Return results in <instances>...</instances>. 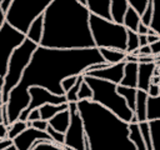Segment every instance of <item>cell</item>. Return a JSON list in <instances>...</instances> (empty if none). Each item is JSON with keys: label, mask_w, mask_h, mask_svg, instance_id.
<instances>
[{"label": "cell", "mask_w": 160, "mask_h": 150, "mask_svg": "<svg viewBox=\"0 0 160 150\" xmlns=\"http://www.w3.org/2000/svg\"><path fill=\"white\" fill-rule=\"evenodd\" d=\"M105 62L99 49H49L38 46L20 82L10 91L6 102L9 124L16 121L30 102L29 89L39 86L55 95H65L61 81L84 74L91 65Z\"/></svg>", "instance_id": "1"}, {"label": "cell", "mask_w": 160, "mask_h": 150, "mask_svg": "<svg viewBox=\"0 0 160 150\" xmlns=\"http://www.w3.org/2000/svg\"><path fill=\"white\" fill-rule=\"evenodd\" d=\"M89 18V9L78 0H54L44 12L40 46L62 50L95 48Z\"/></svg>", "instance_id": "2"}, {"label": "cell", "mask_w": 160, "mask_h": 150, "mask_svg": "<svg viewBox=\"0 0 160 150\" xmlns=\"http://www.w3.org/2000/svg\"><path fill=\"white\" fill-rule=\"evenodd\" d=\"M76 105L90 150H136L128 122L91 100L78 101Z\"/></svg>", "instance_id": "3"}, {"label": "cell", "mask_w": 160, "mask_h": 150, "mask_svg": "<svg viewBox=\"0 0 160 150\" xmlns=\"http://www.w3.org/2000/svg\"><path fill=\"white\" fill-rule=\"evenodd\" d=\"M84 81L90 86L92 91L91 101L108 109L122 121L128 124L131 122L134 118V112L129 109L124 98L118 94L116 84L106 81V80L96 79L92 76H88V75H84Z\"/></svg>", "instance_id": "4"}, {"label": "cell", "mask_w": 160, "mask_h": 150, "mask_svg": "<svg viewBox=\"0 0 160 150\" xmlns=\"http://www.w3.org/2000/svg\"><path fill=\"white\" fill-rule=\"evenodd\" d=\"M89 24L96 49H115L126 51L128 30L122 24H116L94 14H90Z\"/></svg>", "instance_id": "5"}, {"label": "cell", "mask_w": 160, "mask_h": 150, "mask_svg": "<svg viewBox=\"0 0 160 150\" xmlns=\"http://www.w3.org/2000/svg\"><path fill=\"white\" fill-rule=\"evenodd\" d=\"M38 46L39 45H36L31 40L25 39L24 42L14 50V52L9 60L6 75L4 76V88L1 91V102L2 104L8 102L10 91L20 82L21 76H22L26 66L29 65L31 56Z\"/></svg>", "instance_id": "6"}, {"label": "cell", "mask_w": 160, "mask_h": 150, "mask_svg": "<svg viewBox=\"0 0 160 150\" xmlns=\"http://www.w3.org/2000/svg\"><path fill=\"white\" fill-rule=\"evenodd\" d=\"M52 1L54 0H14L6 12V22L26 35L31 22L40 15H44Z\"/></svg>", "instance_id": "7"}, {"label": "cell", "mask_w": 160, "mask_h": 150, "mask_svg": "<svg viewBox=\"0 0 160 150\" xmlns=\"http://www.w3.org/2000/svg\"><path fill=\"white\" fill-rule=\"evenodd\" d=\"M25 39V34L20 32L5 21L0 29V78L6 75L10 56L12 55L14 50L24 42Z\"/></svg>", "instance_id": "8"}, {"label": "cell", "mask_w": 160, "mask_h": 150, "mask_svg": "<svg viewBox=\"0 0 160 150\" xmlns=\"http://www.w3.org/2000/svg\"><path fill=\"white\" fill-rule=\"evenodd\" d=\"M69 104V112H70V125L65 132V142L64 146L75 149V150H84L85 142V130L81 116L78 110L76 102H68Z\"/></svg>", "instance_id": "9"}, {"label": "cell", "mask_w": 160, "mask_h": 150, "mask_svg": "<svg viewBox=\"0 0 160 150\" xmlns=\"http://www.w3.org/2000/svg\"><path fill=\"white\" fill-rule=\"evenodd\" d=\"M29 94H30V102H29L28 108L20 114L18 120L28 121V115L30 114V111H32L34 109H39L40 106H42L45 104L60 105V104L68 102L65 95H55V94H51L50 91H48L46 89L39 88V86L30 88Z\"/></svg>", "instance_id": "10"}, {"label": "cell", "mask_w": 160, "mask_h": 150, "mask_svg": "<svg viewBox=\"0 0 160 150\" xmlns=\"http://www.w3.org/2000/svg\"><path fill=\"white\" fill-rule=\"evenodd\" d=\"M40 140L52 142L51 138L49 136V134L46 131H40V130L30 126V128L25 129L20 135H18L12 140V144L15 145V148L18 150H31L34 144L36 141H40Z\"/></svg>", "instance_id": "11"}, {"label": "cell", "mask_w": 160, "mask_h": 150, "mask_svg": "<svg viewBox=\"0 0 160 150\" xmlns=\"http://www.w3.org/2000/svg\"><path fill=\"white\" fill-rule=\"evenodd\" d=\"M124 68H125V61L119 62V64H114V65H108L104 69L100 70H92V71H86L82 75H88V76H92L96 79H101V80H106L110 82H114L116 85H119L122 80L124 76Z\"/></svg>", "instance_id": "12"}, {"label": "cell", "mask_w": 160, "mask_h": 150, "mask_svg": "<svg viewBox=\"0 0 160 150\" xmlns=\"http://www.w3.org/2000/svg\"><path fill=\"white\" fill-rule=\"evenodd\" d=\"M156 64L155 62H140L138 68V90L148 91L151 78L154 76Z\"/></svg>", "instance_id": "13"}, {"label": "cell", "mask_w": 160, "mask_h": 150, "mask_svg": "<svg viewBox=\"0 0 160 150\" xmlns=\"http://www.w3.org/2000/svg\"><path fill=\"white\" fill-rule=\"evenodd\" d=\"M86 8L89 9L90 14L98 15L106 20H111L110 0H86Z\"/></svg>", "instance_id": "14"}, {"label": "cell", "mask_w": 160, "mask_h": 150, "mask_svg": "<svg viewBox=\"0 0 160 150\" xmlns=\"http://www.w3.org/2000/svg\"><path fill=\"white\" fill-rule=\"evenodd\" d=\"M138 68H139L138 62L125 61L124 76H122V80L119 85L138 89Z\"/></svg>", "instance_id": "15"}, {"label": "cell", "mask_w": 160, "mask_h": 150, "mask_svg": "<svg viewBox=\"0 0 160 150\" xmlns=\"http://www.w3.org/2000/svg\"><path fill=\"white\" fill-rule=\"evenodd\" d=\"M128 0H110V15L111 21L116 24H122L126 10L129 9Z\"/></svg>", "instance_id": "16"}, {"label": "cell", "mask_w": 160, "mask_h": 150, "mask_svg": "<svg viewBox=\"0 0 160 150\" xmlns=\"http://www.w3.org/2000/svg\"><path fill=\"white\" fill-rule=\"evenodd\" d=\"M49 126H51L55 131H59L61 134H65L69 125H70V112L69 108L59 114H56L54 118H51L49 121Z\"/></svg>", "instance_id": "17"}, {"label": "cell", "mask_w": 160, "mask_h": 150, "mask_svg": "<svg viewBox=\"0 0 160 150\" xmlns=\"http://www.w3.org/2000/svg\"><path fill=\"white\" fill-rule=\"evenodd\" d=\"M42 32H44V15H40L31 22L26 32V39L31 40L36 45H40V41L42 39Z\"/></svg>", "instance_id": "18"}, {"label": "cell", "mask_w": 160, "mask_h": 150, "mask_svg": "<svg viewBox=\"0 0 160 150\" xmlns=\"http://www.w3.org/2000/svg\"><path fill=\"white\" fill-rule=\"evenodd\" d=\"M148 92L142 90H138L136 92V104H135V111L134 115L138 120V122L146 121V101H148Z\"/></svg>", "instance_id": "19"}, {"label": "cell", "mask_w": 160, "mask_h": 150, "mask_svg": "<svg viewBox=\"0 0 160 150\" xmlns=\"http://www.w3.org/2000/svg\"><path fill=\"white\" fill-rule=\"evenodd\" d=\"M99 51H100V55L102 56L104 61L109 65L122 62L126 59L125 51H120V50H115V49H99Z\"/></svg>", "instance_id": "20"}, {"label": "cell", "mask_w": 160, "mask_h": 150, "mask_svg": "<svg viewBox=\"0 0 160 150\" xmlns=\"http://www.w3.org/2000/svg\"><path fill=\"white\" fill-rule=\"evenodd\" d=\"M69 108V104L65 102V104H60V105H52V104H45L39 108V111H40V119L41 120H45V121H49L51 118H54L56 114L66 110Z\"/></svg>", "instance_id": "21"}, {"label": "cell", "mask_w": 160, "mask_h": 150, "mask_svg": "<svg viewBox=\"0 0 160 150\" xmlns=\"http://www.w3.org/2000/svg\"><path fill=\"white\" fill-rule=\"evenodd\" d=\"M116 91H118V94L120 96L124 98L126 105L134 112L135 111V104H136V92H138V89L128 88V86H122V85H118L116 86Z\"/></svg>", "instance_id": "22"}, {"label": "cell", "mask_w": 160, "mask_h": 150, "mask_svg": "<svg viewBox=\"0 0 160 150\" xmlns=\"http://www.w3.org/2000/svg\"><path fill=\"white\" fill-rule=\"evenodd\" d=\"M160 120V96H148L146 101V121Z\"/></svg>", "instance_id": "23"}, {"label": "cell", "mask_w": 160, "mask_h": 150, "mask_svg": "<svg viewBox=\"0 0 160 150\" xmlns=\"http://www.w3.org/2000/svg\"><path fill=\"white\" fill-rule=\"evenodd\" d=\"M140 22H141L140 21V15L131 6H129V9L125 12L124 20H122V25L125 26V29L130 30V31H134V32H138V26H139Z\"/></svg>", "instance_id": "24"}, {"label": "cell", "mask_w": 160, "mask_h": 150, "mask_svg": "<svg viewBox=\"0 0 160 150\" xmlns=\"http://www.w3.org/2000/svg\"><path fill=\"white\" fill-rule=\"evenodd\" d=\"M31 122L30 121H21V120H16L12 124H10L8 126V138L14 140L18 135H20L25 129L30 128Z\"/></svg>", "instance_id": "25"}, {"label": "cell", "mask_w": 160, "mask_h": 150, "mask_svg": "<svg viewBox=\"0 0 160 150\" xmlns=\"http://www.w3.org/2000/svg\"><path fill=\"white\" fill-rule=\"evenodd\" d=\"M129 130H130V139L135 144L136 150H146L145 144H144L142 138H141V134H140L139 124L138 122H130L129 124Z\"/></svg>", "instance_id": "26"}, {"label": "cell", "mask_w": 160, "mask_h": 150, "mask_svg": "<svg viewBox=\"0 0 160 150\" xmlns=\"http://www.w3.org/2000/svg\"><path fill=\"white\" fill-rule=\"evenodd\" d=\"M152 150H160V120L149 121Z\"/></svg>", "instance_id": "27"}, {"label": "cell", "mask_w": 160, "mask_h": 150, "mask_svg": "<svg viewBox=\"0 0 160 150\" xmlns=\"http://www.w3.org/2000/svg\"><path fill=\"white\" fill-rule=\"evenodd\" d=\"M139 34L128 30V38H126V54H132L136 50H139Z\"/></svg>", "instance_id": "28"}, {"label": "cell", "mask_w": 160, "mask_h": 150, "mask_svg": "<svg viewBox=\"0 0 160 150\" xmlns=\"http://www.w3.org/2000/svg\"><path fill=\"white\" fill-rule=\"evenodd\" d=\"M139 124V129H140V134L142 138V141L145 144L146 150H152V145H151V135H150V128H149V121H142V122H138Z\"/></svg>", "instance_id": "29"}, {"label": "cell", "mask_w": 160, "mask_h": 150, "mask_svg": "<svg viewBox=\"0 0 160 150\" xmlns=\"http://www.w3.org/2000/svg\"><path fill=\"white\" fill-rule=\"evenodd\" d=\"M82 81H84V75L81 74V75L78 76V80H76L75 85L65 94V98H66L68 102H78V92H79V89H80Z\"/></svg>", "instance_id": "30"}, {"label": "cell", "mask_w": 160, "mask_h": 150, "mask_svg": "<svg viewBox=\"0 0 160 150\" xmlns=\"http://www.w3.org/2000/svg\"><path fill=\"white\" fill-rule=\"evenodd\" d=\"M152 18H154V5H152V1L149 0L146 8L144 10V12L140 15V21L145 26L150 28L151 26V22H152Z\"/></svg>", "instance_id": "31"}, {"label": "cell", "mask_w": 160, "mask_h": 150, "mask_svg": "<svg viewBox=\"0 0 160 150\" xmlns=\"http://www.w3.org/2000/svg\"><path fill=\"white\" fill-rule=\"evenodd\" d=\"M154 5V18L151 22V29L156 31V34L160 36V0H151Z\"/></svg>", "instance_id": "32"}, {"label": "cell", "mask_w": 160, "mask_h": 150, "mask_svg": "<svg viewBox=\"0 0 160 150\" xmlns=\"http://www.w3.org/2000/svg\"><path fill=\"white\" fill-rule=\"evenodd\" d=\"M46 132L49 134V136L51 138L52 142L59 145V146H64V142H65V134H61L59 131H55L51 126H48L46 129Z\"/></svg>", "instance_id": "33"}, {"label": "cell", "mask_w": 160, "mask_h": 150, "mask_svg": "<svg viewBox=\"0 0 160 150\" xmlns=\"http://www.w3.org/2000/svg\"><path fill=\"white\" fill-rule=\"evenodd\" d=\"M92 99V91L90 89V86L82 81L80 89H79V92H78V101H82V100H91Z\"/></svg>", "instance_id": "34"}, {"label": "cell", "mask_w": 160, "mask_h": 150, "mask_svg": "<svg viewBox=\"0 0 160 150\" xmlns=\"http://www.w3.org/2000/svg\"><path fill=\"white\" fill-rule=\"evenodd\" d=\"M31 150H64L62 146H59L54 142H48V141H36L32 146Z\"/></svg>", "instance_id": "35"}, {"label": "cell", "mask_w": 160, "mask_h": 150, "mask_svg": "<svg viewBox=\"0 0 160 150\" xmlns=\"http://www.w3.org/2000/svg\"><path fill=\"white\" fill-rule=\"evenodd\" d=\"M129 1V5L139 14V15H141L142 12H144V10H145V8H146V5H148V2H149V0H128Z\"/></svg>", "instance_id": "36"}, {"label": "cell", "mask_w": 160, "mask_h": 150, "mask_svg": "<svg viewBox=\"0 0 160 150\" xmlns=\"http://www.w3.org/2000/svg\"><path fill=\"white\" fill-rule=\"evenodd\" d=\"M78 76H79V75H78ZM78 76H70V78H66V79H64V80L61 81V89L64 90L65 94L75 85V82H76V80H78Z\"/></svg>", "instance_id": "37"}, {"label": "cell", "mask_w": 160, "mask_h": 150, "mask_svg": "<svg viewBox=\"0 0 160 150\" xmlns=\"http://www.w3.org/2000/svg\"><path fill=\"white\" fill-rule=\"evenodd\" d=\"M48 126H49V122H48V121H45V120H41V119L31 122V128L38 129V130H40V131H46Z\"/></svg>", "instance_id": "38"}, {"label": "cell", "mask_w": 160, "mask_h": 150, "mask_svg": "<svg viewBox=\"0 0 160 150\" xmlns=\"http://www.w3.org/2000/svg\"><path fill=\"white\" fill-rule=\"evenodd\" d=\"M148 95L149 96H152V98H156V96H160V85H155V84H150L149 89H148Z\"/></svg>", "instance_id": "39"}, {"label": "cell", "mask_w": 160, "mask_h": 150, "mask_svg": "<svg viewBox=\"0 0 160 150\" xmlns=\"http://www.w3.org/2000/svg\"><path fill=\"white\" fill-rule=\"evenodd\" d=\"M36 120H40V111H39V109H34L28 115V121L32 122V121H36Z\"/></svg>", "instance_id": "40"}, {"label": "cell", "mask_w": 160, "mask_h": 150, "mask_svg": "<svg viewBox=\"0 0 160 150\" xmlns=\"http://www.w3.org/2000/svg\"><path fill=\"white\" fill-rule=\"evenodd\" d=\"M150 49H151V55L152 56L160 55V40L154 42V44H150Z\"/></svg>", "instance_id": "41"}, {"label": "cell", "mask_w": 160, "mask_h": 150, "mask_svg": "<svg viewBox=\"0 0 160 150\" xmlns=\"http://www.w3.org/2000/svg\"><path fill=\"white\" fill-rule=\"evenodd\" d=\"M12 1H14V0H1V2H0V9H1V11H4V12L6 14L8 10L10 9V5L12 4Z\"/></svg>", "instance_id": "42"}, {"label": "cell", "mask_w": 160, "mask_h": 150, "mask_svg": "<svg viewBox=\"0 0 160 150\" xmlns=\"http://www.w3.org/2000/svg\"><path fill=\"white\" fill-rule=\"evenodd\" d=\"M11 145H12V140L9 139V138L0 140V150H4V149H6V148H9Z\"/></svg>", "instance_id": "43"}, {"label": "cell", "mask_w": 160, "mask_h": 150, "mask_svg": "<svg viewBox=\"0 0 160 150\" xmlns=\"http://www.w3.org/2000/svg\"><path fill=\"white\" fill-rule=\"evenodd\" d=\"M6 138H8V126H5L4 124H0V140Z\"/></svg>", "instance_id": "44"}, {"label": "cell", "mask_w": 160, "mask_h": 150, "mask_svg": "<svg viewBox=\"0 0 160 150\" xmlns=\"http://www.w3.org/2000/svg\"><path fill=\"white\" fill-rule=\"evenodd\" d=\"M148 30H149V28L148 26H145L144 24H139V26H138V34L139 35H146L148 34Z\"/></svg>", "instance_id": "45"}, {"label": "cell", "mask_w": 160, "mask_h": 150, "mask_svg": "<svg viewBox=\"0 0 160 150\" xmlns=\"http://www.w3.org/2000/svg\"><path fill=\"white\" fill-rule=\"evenodd\" d=\"M146 38H148V44H149V45H150V44H154V42H156V41L160 40V36H159V35H146Z\"/></svg>", "instance_id": "46"}, {"label": "cell", "mask_w": 160, "mask_h": 150, "mask_svg": "<svg viewBox=\"0 0 160 150\" xmlns=\"http://www.w3.org/2000/svg\"><path fill=\"white\" fill-rule=\"evenodd\" d=\"M139 45H140V48H141V46H145V45H149V44H148V38H146V35H139Z\"/></svg>", "instance_id": "47"}, {"label": "cell", "mask_w": 160, "mask_h": 150, "mask_svg": "<svg viewBox=\"0 0 160 150\" xmlns=\"http://www.w3.org/2000/svg\"><path fill=\"white\" fill-rule=\"evenodd\" d=\"M5 21H6V14L4 11H1V9H0V29L2 28V25L5 24Z\"/></svg>", "instance_id": "48"}, {"label": "cell", "mask_w": 160, "mask_h": 150, "mask_svg": "<svg viewBox=\"0 0 160 150\" xmlns=\"http://www.w3.org/2000/svg\"><path fill=\"white\" fill-rule=\"evenodd\" d=\"M146 35H158V34H156V31H155V30H152L151 28H149V30H148V34H146Z\"/></svg>", "instance_id": "49"}, {"label": "cell", "mask_w": 160, "mask_h": 150, "mask_svg": "<svg viewBox=\"0 0 160 150\" xmlns=\"http://www.w3.org/2000/svg\"><path fill=\"white\" fill-rule=\"evenodd\" d=\"M2 88H4V78H0V94L2 91Z\"/></svg>", "instance_id": "50"}, {"label": "cell", "mask_w": 160, "mask_h": 150, "mask_svg": "<svg viewBox=\"0 0 160 150\" xmlns=\"http://www.w3.org/2000/svg\"><path fill=\"white\" fill-rule=\"evenodd\" d=\"M4 150H18V149H16V148H15V145L12 144L11 146H9V148H6V149H4Z\"/></svg>", "instance_id": "51"}, {"label": "cell", "mask_w": 160, "mask_h": 150, "mask_svg": "<svg viewBox=\"0 0 160 150\" xmlns=\"http://www.w3.org/2000/svg\"><path fill=\"white\" fill-rule=\"evenodd\" d=\"M0 124H2V115H1V108H0Z\"/></svg>", "instance_id": "52"}, {"label": "cell", "mask_w": 160, "mask_h": 150, "mask_svg": "<svg viewBox=\"0 0 160 150\" xmlns=\"http://www.w3.org/2000/svg\"><path fill=\"white\" fill-rule=\"evenodd\" d=\"M79 2H81L82 5H86V0H78Z\"/></svg>", "instance_id": "53"}, {"label": "cell", "mask_w": 160, "mask_h": 150, "mask_svg": "<svg viewBox=\"0 0 160 150\" xmlns=\"http://www.w3.org/2000/svg\"><path fill=\"white\" fill-rule=\"evenodd\" d=\"M64 150H75V149H71V148H68V146H62Z\"/></svg>", "instance_id": "54"}, {"label": "cell", "mask_w": 160, "mask_h": 150, "mask_svg": "<svg viewBox=\"0 0 160 150\" xmlns=\"http://www.w3.org/2000/svg\"><path fill=\"white\" fill-rule=\"evenodd\" d=\"M2 105H4V104H2V102H1V94H0V108H1V106H2Z\"/></svg>", "instance_id": "55"}, {"label": "cell", "mask_w": 160, "mask_h": 150, "mask_svg": "<svg viewBox=\"0 0 160 150\" xmlns=\"http://www.w3.org/2000/svg\"><path fill=\"white\" fill-rule=\"evenodd\" d=\"M0 2H1V0H0Z\"/></svg>", "instance_id": "56"}]
</instances>
